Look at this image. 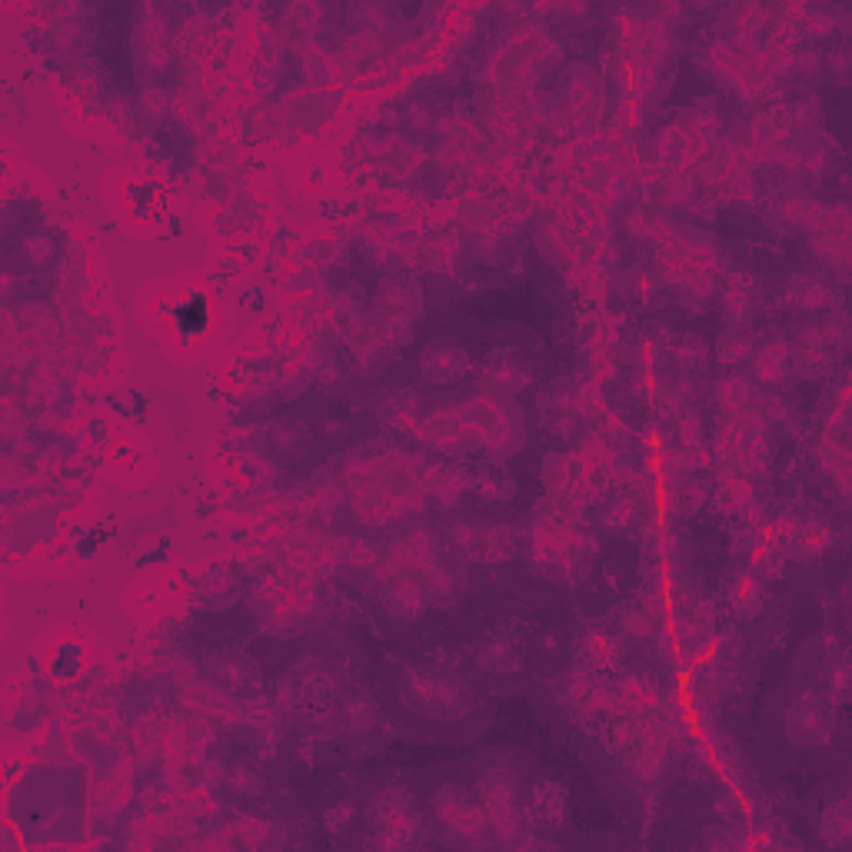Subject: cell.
<instances>
[{"label": "cell", "mask_w": 852, "mask_h": 852, "mask_svg": "<svg viewBox=\"0 0 852 852\" xmlns=\"http://www.w3.org/2000/svg\"><path fill=\"white\" fill-rule=\"evenodd\" d=\"M87 669V646L74 636H60L44 653V673L54 683H74Z\"/></svg>", "instance_id": "3957f363"}, {"label": "cell", "mask_w": 852, "mask_h": 852, "mask_svg": "<svg viewBox=\"0 0 852 852\" xmlns=\"http://www.w3.org/2000/svg\"><path fill=\"white\" fill-rule=\"evenodd\" d=\"M107 407L114 410L117 420L124 423H144L147 420V397L140 390H127V393H114V397L107 400Z\"/></svg>", "instance_id": "8992f818"}, {"label": "cell", "mask_w": 852, "mask_h": 852, "mask_svg": "<svg viewBox=\"0 0 852 852\" xmlns=\"http://www.w3.org/2000/svg\"><path fill=\"white\" fill-rule=\"evenodd\" d=\"M167 323L174 330L177 347H194L197 340H204L213 330V307L210 297L200 287H187L180 297L170 303L167 310Z\"/></svg>", "instance_id": "7a4b0ae2"}, {"label": "cell", "mask_w": 852, "mask_h": 852, "mask_svg": "<svg viewBox=\"0 0 852 852\" xmlns=\"http://www.w3.org/2000/svg\"><path fill=\"white\" fill-rule=\"evenodd\" d=\"M170 550H174V543H170V536H164V540H157L154 546H150V550L140 553L137 566H140V570H150V566H164L170 560Z\"/></svg>", "instance_id": "ba28073f"}, {"label": "cell", "mask_w": 852, "mask_h": 852, "mask_svg": "<svg viewBox=\"0 0 852 852\" xmlns=\"http://www.w3.org/2000/svg\"><path fill=\"white\" fill-rule=\"evenodd\" d=\"M87 776L70 763H40L7 779V826L20 846L84 843Z\"/></svg>", "instance_id": "6da1fadb"}, {"label": "cell", "mask_w": 852, "mask_h": 852, "mask_svg": "<svg viewBox=\"0 0 852 852\" xmlns=\"http://www.w3.org/2000/svg\"><path fill=\"white\" fill-rule=\"evenodd\" d=\"M124 197L130 204V217L147 220V217H160V200H164V184L160 180H137V184L124 187Z\"/></svg>", "instance_id": "5b68a950"}, {"label": "cell", "mask_w": 852, "mask_h": 852, "mask_svg": "<svg viewBox=\"0 0 852 852\" xmlns=\"http://www.w3.org/2000/svg\"><path fill=\"white\" fill-rule=\"evenodd\" d=\"M114 536V520H94V523H84L77 533H70V550L80 563L94 560V556L104 550V543Z\"/></svg>", "instance_id": "277c9868"}, {"label": "cell", "mask_w": 852, "mask_h": 852, "mask_svg": "<svg viewBox=\"0 0 852 852\" xmlns=\"http://www.w3.org/2000/svg\"><path fill=\"white\" fill-rule=\"evenodd\" d=\"M124 40H127L124 34H120V37H107V30H104V34L97 37V50H100V57H107L110 50H124ZM107 70H110V77H114L117 84H120V80H130V74H134V67H130V64H120L117 57H110V60H107Z\"/></svg>", "instance_id": "52a82bcc"}]
</instances>
